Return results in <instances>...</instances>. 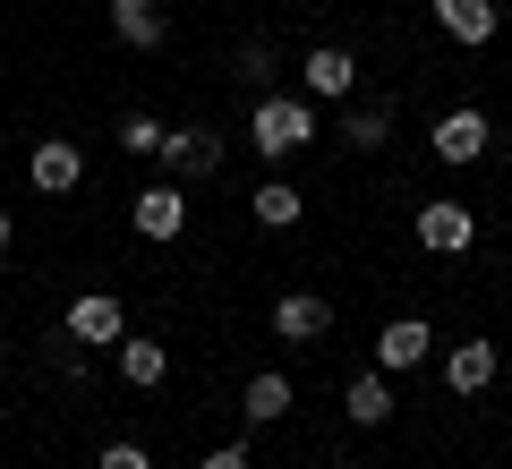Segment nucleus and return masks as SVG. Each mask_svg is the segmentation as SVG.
Instances as JSON below:
<instances>
[{
  "instance_id": "obj_1",
  "label": "nucleus",
  "mask_w": 512,
  "mask_h": 469,
  "mask_svg": "<svg viewBox=\"0 0 512 469\" xmlns=\"http://www.w3.org/2000/svg\"><path fill=\"white\" fill-rule=\"evenodd\" d=\"M248 145L265 154V163H291L299 145H316V103H308V94H256Z\"/></svg>"
},
{
  "instance_id": "obj_2",
  "label": "nucleus",
  "mask_w": 512,
  "mask_h": 469,
  "mask_svg": "<svg viewBox=\"0 0 512 469\" xmlns=\"http://www.w3.org/2000/svg\"><path fill=\"white\" fill-rule=\"evenodd\" d=\"M487 137H495V120H487V111H478V103H461V111H444V120L436 128H427V145H436V163H478V154H487Z\"/></svg>"
},
{
  "instance_id": "obj_3",
  "label": "nucleus",
  "mask_w": 512,
  "mask_h": 469,
  "mask_svg": "<svg viewBox=\"0 0 512 469\" xmlns=\"http://www.w3.org/2000/svg\"><path fill=\"white\" fill-rule=\"evenodd\" d=\"M60 333H69V342H86V350H111V342L128 333V307L111 299V290H86V299H69Z\"/></svg>"
},
{
  "instance_id": "obj_4",
  "label": "nucleus",
  "mask_w": 512,
  "mask_h": 469,
  "mask_svg": "<svg viewBox=\"0 0 512 469\" xmlns=\"http://www.w3.org/2000/svg\"><path fill=\"white\" fill-rule=\"evenodd\" d=\"M128 222H137V239H180L188 231V188L180 180H154L128 197Z\"/></svg>"
},
{
  "instance_id": "obj_5",
  "label": "nucleus",
  "mask_w": 512,
  "mask_h": 469,
  "mask_svg": "<svg viewBox=\"0 0 512 469\" xmlns=\"http://www.w3.org/2000/svg\"><path fill=\"white\" fill-rule=\"evenodd\" d=\"M299 86H308V103H350V94H359V60H350L342 43H316V52L299 60Z\"/></svg>"
},
{
  "instance_id": "obj_6",
  "label": "nucleus",
  "mask_w": 512,
  "mask_h": 469,
  "mask_svg": "<svg viewBox=\"0 0 512 469\" xmlns=\"http://www.w3.org/2000/svg\"><path fill=\"white\" fill-rule=\"evenodd\" d=\"M470 239H478V214H470V205H453V197L419 205V248H436V256H470Z\"/></svg>"
},
{
  "instance_id": "obj_7",
  "label": "nucleus",
  "mask_w": 512,
  "mask_h": 469,
  "mask_svg": "<svg viewBox=\"0 0 512 469\" xmlns=\"http://www.w3.org/2000/svg\"><path fill=\"white\" fill-rule=\"evenodd\" d=\"M154 163H171V180H205V171H222V137L214 128H163Z\"/></svg>"
},
{
  "instance_id": "obj_8",
  "label": "nucleus",
  "mask_w": 512,
  "mask_h": 469,
  "mask_svg": "<svg viewBox=\"0 0 512 469\" xmlns=\"http://www.w3.org/2000/svg\"><path fill=\"white\" fill-rule=\"evenodd\" d=\"M274 333H282V342H325L333 307L316 299V290H282V299H274Z\"/></svg>"
},
{
  "instance_id": "obj_9",
  "label": "nucleus",
  "mask_w": 512,
  "mask_h": 469,
  "mask_svg": "<svg viewBox=\"0 0 512 469\" xmlns=\"http://www.w3.org/2000/svg\"><path fill=\"white\" fill-rule=\"evenodd\" d=\"M427 342H436V333H427V316H393V325L376 333V367H384V376L427 367Z\"/></svg>"
},
{
  "instance_id": "obj_10",
  "label": "nucleus",
  "mask_w": 512,
  "mask_h": 469,
  "mask_svg": "<svg viewBox=\"0 0 512 469\" xmlns=\"http://www.w3.org/2000/svg\"><path fill=\"white\" fill-rule=\"evenodd\" d=\"M26 171H35V188H43V197H69V188L86 180V154H77L69 137H43V145H35V163H26Z\"/></svg>"
},
{
  "instance_id": "obj_11",
  "label": "nucleus",
  "mask_w": 512,
  "mask_h": 469,
  "mask_svg": "<svg viewBox=\"0 0 512 469\" xmlns=\"http://www.w3.org/2000/svg\"><path fill=\"white\" fill-rule=\"evenodd\" d=\"M436 26H444L453 43H470V52H478V43H495L504 9H495V0H436Z\"/></svg>"
},
{
  "instance_id": "obj_12",
  "label": "nucleus",
  "mask_w": 512,
  "mask_h": 469,
  "mask_svg": "<svg viewBox=\"0 0 512 469\" xmlns=\"http://www.w3.org/2000/svg\"><path fill=\"white\" fill-rule=\"evenodd\" d=\"M111 35H120L128 52H154V43L171 35V18H163V0H111Z\"/></svg>"
},
{
  "instance_id": "obj_13",
  "label": "nucleus",
  "mask_w": 512,
  "mask_h": 469,
  "mask_svg": "<svg viewBox=\"0 0 512 469\" xmlns=\"http://www.w3.org/2000/svg\"><path fill=\"white\" fill-rule=\"evenodd\" d=\"M111 350H120V376L137 384V393H154V384L171 376V350L154 342V333H120V342H111Z\"/></svg>"
},
{
  "instance_id": "obj_14",
  "label": "nucleus",
  "mask_w": 512,
  "mask_h": 469,
  "mask_svg": "<svg viewBox=\"0 0 512 469\" xmlns=\"http://www.w3.org/2000/svg\"><path fill=\"white\" fill-rule=\"evenodd\" d=\"M444 384H453V393H487V384H495V342H453Z\"/></svg>"
},
{
  "instance_id": "obj_15",
  "label": "nucleus",
  "mask_w": 512,
  "mask_h": 469,
  "mask_svg": "<svg viewBox=\"0 0 512 469\" xmlns=\"http://www.w3.org/2000/svg\"><path fill=\"white\" fill-rule=\"evenodd\" d=\"M239 410H248L256 427H274V418H291V376H274V367H265V376H248Z\"/></svg>"
},
{
  "instance_id": "obj_16",
  "label": "nucleus",
  "mask_w": 512,
  "mask_h": 469,
  "mask_svg": "<svg viewBox=\"0 0 512 469\" xmlns=\"http://www.w3.org/2000/svg\"><path fill=\"white\" fill-rule=\"evenodd\" d=\"M350 418H359V427H384V418H393V384H384V367H367V376H350Z\"/></svg>"
},
{
  "instance_id": "obj_17",
  "label": "nucleus",
  "mask_w": 512,
  "mask_h": 469,
  "mask_svg": "<svg viewBox=\"0 0 512 469\" xmlns=\"http://www.w3.org/2000/svg\"><path fill=\"white\" fill-rule=\"evenodd\" d=\"M248 214L265 222V231H291V222L308 214V205H299V188H291V180H265V188L248 197Z\"/></svg>"
},
{
  "instance_id": "obj_18",
  "label": "nucleus",
  "mask_w": 512,
  "mask_h": 469,
  "mask_svg": "<svg viewBox=\"0 0 512 469\" xmlns=\"http://www.w3.org/2000/svg\"><path fill=\"white\" fill-rule=\"evenodd\" d=\"M342 137L359 145V154H376V145L393 137V103H350V120H342Z\"/></svg>"
},
{
  "instance_id": "obj_19",
  "label": "nucleus",
  "mask_w": 512,
  "mask_h": 469,
  "mask_svg": "<svg viewBox=\"0 0 512 469\" xmlns=\"http://www.w3.org/2000/svg\"><path fill=\"white\" fill-rule=\"evenodd\" d=\"M120 145H128V154H163V120H154V111H128V120H120Z\"/></svg>"
},
{
  "instance_id": "obj_20",
  "label": "nucleus",
  "mask_w": 512,
  "mask_h": 469,
  "mask_svg": "<svg viewBox=\"0 0 512 469\" xmlns=\"http://www.w3.org/2000/svg\"><path fill=\"white\" fill-rule=\"evenodd\" d=\"M94 469H154V452L146 444H103V461Z\"/></svg>"
},
{
  "instance_id": "obj_21",
  "label": "nucleus",
  "mask_w": 512,
  "mask_h": 469,
  "mask_svg": "<svg viewBox=\"0 0 512 469\" xmlns=\"http://www.w3.org/2000/svg\"><path fill=\"white\" fill-rule=\"evenodd\" d=\"M265 69H274V52H265V43H248V52H239V77H248V86H265Z\"/></svg>"
},
{
  "instance_id": "obj_22",
  "label": "nucleus",
  "mask_w": 512,
  "mask_h": 469,
  "mask_svg": "<svg viewBox=\"0 0 512 469\" xmlns=\"http://www.w3.org/2000/svg\"><path fill=\"white\" fill-rule=\"evenodd\" d=\"M197 469H248V444H214V452H205Z\"/></svg>"
},
{
  "instance_id": "obj_23",
  "label": "nucleus",
  "mask_w": 512,
  "mask_h": 469,
  "mask_svg": "<svg viewBox=\"0 0 512 469\" xmlns=\"http://www.w3.org/2000/svg\"><path fill=\"white\" fill-rule=\"evenodd\" d=\"M9 231H18V222H9V205H0V256H9Z\"/></svg>"
}]
</instances>
